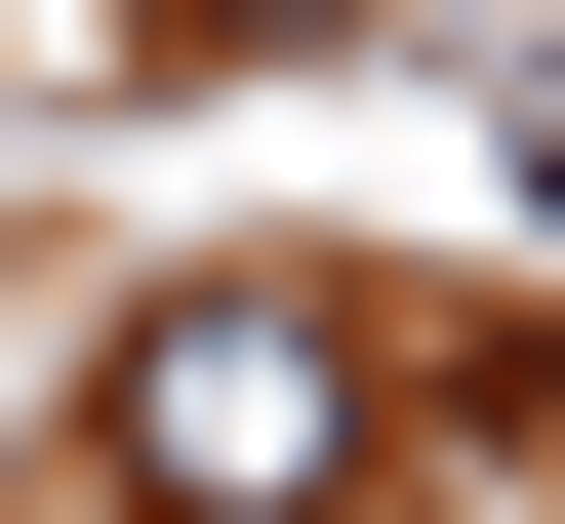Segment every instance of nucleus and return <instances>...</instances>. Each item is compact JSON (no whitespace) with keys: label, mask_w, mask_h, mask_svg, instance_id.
Wrapping results in <instances>:
<instances>
[{"label":"nucleus","mask_w":565,"mask_h":524,"mask_svg":"<svg viewBox=\"0 0 565 524\" xmlns=\"http://www.w3.org/2000/svg\"><path fill=\"white\" fill-rule=\"evenodd\" d=\"M364 404H404V363L323 323V282H162V323L82 363V484H121V524H323Z\"/></svg>","instance_id":"nucleus-1"},{"label":"nucleus","mask_w":565,"mask_h":524,"mask_svg":"<svg viewBox=\"0 0 565 524\" xmlns=\"http://www.w3.org/2000/svg\"><path fill=\"white\" fill-rule=\"evenodd\" d=\"M121 41H323V0H121Z\"/></svg>","instance_id":"nucleus-2"}]
</instances>
